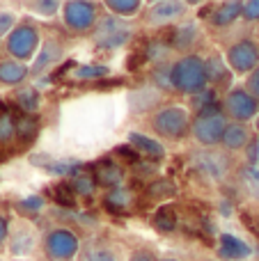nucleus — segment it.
Returning a JSON list of instances; mask_svg holds the SVG:
<instances>
[{
  "label": "nucleus",
  "instance_id": "f257e3e1",
  "mask_svg": "<svg viewBox=\"0 0 259 261\" xmlns=\"http://www.w3.org/2000/svg\"><path fill=\"white\" fill-rule=\"evenodd\" d=\"M170 81H172L174 92L186 96H195L200 92L209 90L204 58H200L195 53H186L184 58H179L177 62L170 64Z\"/></svg>",
  "mask_w": 259,
  "mask_h": 261
},
{
  "label": "nucleus",
  "instance_id": "f03ea898",
  "mask_svg": "<svg viewBox=\"0 0 259 261\" xmlns=\"http://www.w3.org/2000/svg\"><path fill=\"white\" fill-rule=\"evenodd\" d=\"M227 126H229V119L225 117L220 106L216 103L193 117L191 135L202 149H216L223 142V135L227 130Z\"/></svg>",
  "mask_w": 259,
  "mask_h": 261
},
{
  "label": "nucleus",
  "instance_id": "7ed1b4c3",
  "mask_svg": "<svg viewBox=\"0 0 259 261\" xmlns=\"http://www.w3.org/2000/svg\"><path fill=\"white\" fill-rule=\"evenodd\" d=\"M149 126L159 138L165 140H184L191 133L193 115L184 106H163L149 119Z\"/></svg>",
  "mask_w": 259,
  "mask_h": 261
},
{
  "label": "nucleus",
  "instance_id": "20e7f679",
  "mask_svg": "<svg viewBox=\"0 0 259 261\" xmlns=\"http://www.w3.org/2000/svg\"><path fill=\"white\" fill-rule=\"evenodd\" d=\"M131 28L122 21V18L113 16V14H106V16H99L94 30H92V39L99 48L103 50H115L122 48V46L128 44L131 39Z\"/></svg>",
  "mask_w": 259,
  "mask_h": 261
},
{
  "label": "nucleus",
  "instance_id": "39448f33",
  "mask_svg": "<svg viewBox=\"0 0 259 261\" xmlns=\"http://www.w3.org/2000/svg\"><path fill=\"white\" fill-rule=\"evenodd\" d=\"M223 113L237 124L252 122L259 117V99H255L246 87H232L223 99Z\"/></svg>",
  "mask_w": 259,
  "mask_h": 261
},
{
  "label": "nucleus",
  "instance_id": "423d86ee",
  "mask_svg": "<svg viewBox=\"0 0 259 261\" xmlns=\"http://www.w3.org/2000/svg\"><path fill=\"white\" fill-rule=\"evenodd\" d=\"M39 48H41V37L39 30L32 23H18L12 35L7 37V53L16 62L25 64V60H35Z\"/></svg>",
  "mask_w": 259,
  "mask_h": 261
},
{
  "label": "nucleus",
  "instance_id": "0eeeda50",
  "mask_svg": "<svg viewBox=\"0 0 259 261\" xmlns=\"http://www.w3.org/2000/svg\"><path fill=\"white\" fill-rule=\"evenodd\" d=\"M62 21L76 35L92 32L99 21V5L87 0H69L62 5Z\"/></svg>",
  "mask_w": 259,
  "mask_h": 261
},
{
  "label": "nucleus",
  "instance_id": "6e6552de",
  "mask_svg": "<svg viewBox=\"0 0 259 261\" xmlns=\"http://www.w3.org/2000/svg\"><path fill=\"white\" fill-rule=\"evenodd\" d=\"M81 250V239L69 227H55L44 239V254L48 261H69Z\"/></svg>",
  "mask_w": 259,
  "mask_h": 261
},
{
  "label": "nucleus",
  "instance_id": "1a4fd4ad",
  "mask_svg": "<svg viewBox=\"0 0 259 261\" xmlns=\"http://www.w3.org/2000/svg\"><path fill=\"white\" fill-rule=\"evenodd\" d=\"M227 60L229 69L234 76H250L255 69H259V44L255 39H239L227 48Z\"/></svg>",
  "mask_w": 259,
  "mask_h": 261
},
{
  "label": "nucleus",
  "instance_id": "9d476101",
  "mask_svg": "<svg viewBox=\"0 0 259 261\" xmlns=\"http://www.w3.org/2000/svg\"><path fill=\"white\" fill-rule=\"evenodd\" d=\"M193 165L204 179L209 181H225L232 170L227 151H216V149H202L193 153Z\"/></svg>",
  "mask_w": 259,
  "mask_h": 261
},
{
  "label": "nucleus",
  "instance_id": "9b49d317",
  "mask_svg": "<svg viewBox=\"0 0 259 261\" xmlns=\"http://www.w3.org/2000/svg\"><path fill=\"white\" fill-rule=\"evenodd\" d=\"M186 12H188L186 3H179V0H161V3L149 5V9H147V23L154 28H165V25H170V23L179 21Z\"/></svg>",
  "mask_w": 259,
  "mask_h": 261
},
{
  "label": "nucleus",
  "instance_id": "f8f14e48",
  "mask_svg": "<svg viewBox=\"0 0 259 261\" xmlns=\"http://www.w3.org/2000/svg\"><path fill=\"white\" fill-rule=\"evenodd\" d=\"M62 55H64L62 41L55 39V37H46V39L41 41L39 53H37L35 60H32L30 73H32V76H44L48 69H53L55 64L62 60Z\"/></svg>",
  "mask_w": 259,
  "mask_h": 261
},
{
  "label": "nucleus",
  "instance_id": "ddd939ff",
  "mask_svg": "<svg viewBox=\"0 0 259 261\" xmlns=\"http://www.w3.org/2000/svg\"><path fill=\"white\" fill-rule=\"evenodd\" d=\"M216 254H218L223 261H246V259L252 257V248L243 239H239V236L225 231V234L218 236Z\"/></svg>",
  "mask_w": 259,
  "mask_h": 261
},
{
  "label": "nucleus",
  "instance_id": "4468645a",
  "mask_svg": "<svg viewBox=\"0 0 259 261\" xmlns=\"http://www.w3.org/2000/svg\"><path fill=\"white\" fill-rule=\"evenodd\" d=\"M126 142L131 144V147L136 149L142 158H145V161H151V163L163 161L165 153H168L165 151V147L156 138H149V135L138 133V130H131V133L126 135Z\"/></svg>",
  "mask_w": 259,
  "mask_h": 261
},
{
  "label": "nucleus",
  "instance_id": "2eb2a0df",
  "mask_svg": "<svg viewBox=\"0 0 259 261\" xmlns=\"http://www.w3.org/2000/svg\"><path fill=\"white\" fill-rule=\"evenodd\" d=\"M200 37H202L200 25H197L195 21H186L170 32V48L172 50H191L197 46Z\"/></svg>",
  "mask_w": 259,
  "mask_h": 261
},
{
  "label": "nucleus",
  "instance_id": "dca6fc26",
  "mask_svg": "<svg viewBox=\"0 0 259 261\" xmlns=\"http://www.w3.org/2000/svg\"><path fill=\"white\" fill-rule=\"evenodd\" d=\"M94 179H96V186H103V188H108V190L119 188L124 181V167L119 165V163L106 158V161L94 165Z\"/></svg>",
  "mask_w": 259,
  "mask_h": 261
},
{
  "label": "nucleus",
  "instance_id": "f3484780",
  "mask_svg": "<svg viewBox=\"0 0 259 261\" xmlns=\"http://www.w3.org/2000/svg\"><path fill=\"white\" fill-rule=\"evenodd\" d=\"M161 99H163V94H161L159 87H154V85L140 87V90L128 94V110H131L133 115H142L154 108L156 103H161Z\"/></svg>",
  "mask_w": 259,
  "mask_h": 261
},
{
  "label": "nucleus",
  "instance_id": "a211bd4d",
  "mask_svg": "<svg viewBox=\"0 0 259 261\" xmlns=\"http://www.w3.org/2000/svg\"><path fill=\"white\" fill-rule=\"evenodd\" d=\"M9 248L14 257H28L35 250V231L28 222H18L16 231L9 234Z\"/></svg>",
  "mask_w": 259,
  "mask_h": 261
},
{
  "label": "nucleus",
  "instance_id": "6ab92c4d",
  "mask_svg": "<svg viewBox=\"0 0 259 261\" xmlns=\"http://www.w3.org/2000/svg\"><path fill=\"white\" fill-rule=\"evenodd\" d=\"M204 64H206V76H209V85L214 83V85H232V69H229L227 60L223 58V55L214 53L209 55V58H204Z\"/></svg>",
  "mask_w": 259,
  "mask_h": 261
},
{
  "label": "nucleus",
  "instance_id": "aec40b11",
  "mask_svg": "<svg viewBox=\"0 0 259 261\" xmlns=\"http://www.w3.org/2000/svg\"><path fill=\"white\" fill-rule=\"evenodd\" d=\"M252 135H250V128L246 126V124H237L232 122L227 126V130H225L223 135V149L225 151H246V147L250 144Z\"/></svg>",
  "mask_w": 259,
  "mask_h": 261
},
{
  "label": "nucleus",
  "instance_id": "412c9836",
  "mask_svg": "<svg viewBox=\"0 0 259 261\" xmlns=\"http://www.w3.org/2000/svg\"><path fill=\"white\" fill-rule=\"evenodd\" d=\"M241 14H243V3L227 0V3H220L214 12H209V23L214 28H227L237 18H241Z\"/></svg>",
  "mask_w": 259,
  "mask_h": 261
},
{
  "label": "nucleus",
  "instance_id": "4be33fe9",
  "mask_svg": "<svg viewBox=\"0 0 259 261\" xmlns=\"http://www.w3.org/2000/svg\"><path fill=\"white\" fill-rule=\"evenodd\" d=\"M133 202H136V195H133L128 188H122V186H119V188L108 190L106 197H103L106 211L115 213V216H124V213L133 206Z\"/></svg>",
  "mask_w": 259,
  "mask_h": 261
},
{
  "label": "nucleus",
  "instance_id": "5701e85b",
  "mask_svg": "<svg viewBox=\"0 0 259 261\" xmlns=\"http://www.w3.org/2000/svg\"><path fill=\"white\" fill-rule=\"evenodd\" d=\"M30 76V69L16 60H0V83L3 85H18Z\"/></svg>",
  "mask_w": 259,
  "mask_h": 261
},
{
  "label": "nucleus",
  "instance_id": "b1692460",
  "mask_svg": "<svg viewBox=\"0 0 259 261\" xmlns=\"http://www.w3.org/2000/svg\"><path fill=\"white\" fill-rule=\"evenodd\" d=\"M151 225H154V229H159L161 234H172L174 229H177L179 225V213L174 206H170V204H163V206L156 208L154 218H151Z\"/></svg>",
  "mask_w": 259,
  "mask_h": 261
},
{
  "label": "nucleus",
  "instance_id": "393cba45",
  "mask_svg": "<svg viewBox=\"0 0 259 261\" xmlns=\"http://www.w3.org/2000/svg\"><path fill=\"white\" fill-rule=\"evenodd\" d=\"M145 195L149 199H170L177 195V184L170 176H161V179H154L151 184H147Z\"/></svg>",
  "mask_w": 259,
  "mask_h": 261
},
{
  "label": "nucleus",
  "instance_id": "a878e982",
  "mask_svg": "<svg viewBox=\"0 0 259 261\" xmlns=\"http://www.w3.org/2000/svg\"><path fill=\"white\" fill-rule=\"evenodd\" d=\"M103 7L108 9V14L117 18H133L140 14L142 3L140 0H108V3H103Z\"/></svg>",
  "mask_w": 259,
  "mask_h": 261
},
{
  "label": "nucleus",
  "instance_id": "bb28decb",
  "mask_svg": "<svg viewBox=\"0 0 259 261\" xmlns=\"http://www.w3.org/2000/svg\"><path fill=\"white\" fill-rule=\"evenodd\" d=\"M16 103L25 115H35L41 108V94L37 87H21L16 92Z\"/></svg>",
  "mask_w": 259,
  "mask_h": 261
},
{
  "label": "nucleus",
  "instance_id": "cd10ccee",
  "mask_svg": "<svg viewBox=\"0 0 259 261\" xmlns=\"http://www.w3.org/2000/svg\"><path fill=\"white\" fill-rule=\"evenodd\" d=\"M67 184L71 186L73 195H78V197H92V195L96 193V179H94V174L78 172V174H73L71 179L67 181Z\"/></svg>",
  "mask_w": 259,
  "mask_h": 261
},
{
  "label": "nucleus",
  "instance_id": "c85d7f7f",
  "mask_svg": "<svg viewBox=\"0 0 259 261\" xmlns=\"http://www.w3.org/2000/svg\"><path fill=\"white\" fill-rule=\"evenodd\" d=\"M39 133V119L32 115H23L16 119V140L21 142H32Z\"/></svg>",
  "mask_w": 259,
  "mask_h": 261
},
{
  "label": "nucleus",
  "instance_id": "c756f323",
  "mask_svg": "<svg viewBox=\"0 0 259 261\" xmlns=\"http://www.w3.org/2000/svg\"><path fill=\"white\" fill-rule=\"evenodd\" d=\"M108 73L110 67H106V64H81V67L73 69V78H78V81H99Z\"/></svg>",
  "mask_w": 259,
  "mask_h": 261
},
{
  "label": "nucleus",
  "instance_id": "7c9ffc66",
  "mask_svg": "<svg viewBox=\"0 0 259 261\" xmlns=\"http://www.w3.org/2000/svg\"><path fill=\"white\" fill-rule=\"evenodd\" d=\"M241 184L248 190L250 197L259 199V165H246L241 167Z\"/></svg>",
  "mask_w": 259,
  "mask_h": 261
},
{
  "label": "nucleus",
  "instance_id": "2f4dec72",
  "mask_svg": "<svg viewBox=\"0 0 259 261\" xmlns=\"http://www.w3.org/2000/svg\"><path fill=\"white\" fill-rule=\"evenodd\" d=\"M16 140V119L9 113H0V144H9Z\"/></svg>",
  "mask_w": 259,
  "mask_h": 261
},
{
  "label": "nucleus",
  "instance_id": "473e14b6",
  "mask_svg": "<svg viewBox=\"0 0 259 261\" xmlns=\"http://www.w3.org/2000/svg\"><path fill=\"white\" fill-rule=\"evenodd\" d=\"M62 5L58 0H37V3H30L28 7L37 14V16H55L58 12H62Z\"/></svg>",
  "mask_w": 259,
  "mask_h": 261
},
{
  "label": "nucleus",
  "instance_id": "72a5a7b5",
  "mask_svg": "<svg viewBox=\"0 0 259 261\" xmlns=\"http://www.w3.org/2000/svg\"><path fill=\"white\" fill-rule=\"evenodd\" d=\"M151 85L159 87V90H172V81H170V67L165 69V64H159V67L151 71Z\"/></svg>",
  "mask_w": 259,
  "mask_h": 261
},
{
  "label": "nucleus",
  "instance_id": "f704fd0d",
  "mask_svg": "<svg viewBox=\"0 0 259 261\" xmlns=\"http://www.w3.org/2000/svg\"><path fill=\"white\" fill-rule=\"evenodd\" d=\"M16 28V16L12 12H0V37H9Z\"/></svg>",
  "mask_w": 259,
  "mask_h": 261
},
{
  "label": "nucleus",
  "instance_id": "c9c22d12",
  "mask_svg": "<svg viewBox=\"0 0 259 261\" xmlns=\"http://www.w3.org/2000/svg\"><path fill=\"white\" fill-rule=\"evenodd\" d=\"M115 156H124V161H126V163H133V165L142 161V156H140V153H138L128 142H126V144H119V147L115 149Z\"/></svg>",
  "mask_w": 259,
  "mask_h": 261
},
{
  "label": "nucleus",
  "instance_id": "e433bc0d",
  "mask_svg": "<svg viewBox=\"0 0 259 261\" xmlns=\"http://www.w3.org/2000/svg\"><path fill=\"white\" fill-rule=\"evenodd\" d=\"M18 206H21L23 211H28V213H37L41 206H44V197H41V195H30V197L21 199Z\"/></svg>",
  "mask_w": 259,
  "mask_h": 261
},
{
  "label": "nucleus",
  "instance_id": "4c0bfd02",
  "mask_svg": "<svg viewBox=\"0 0 259 261\" xmlns=\"http://www.w3.org/2000/svg\"><path fill=\"white\" fill-rule=\"evenodd\" d=\"M246 161L248 165H259V135H252L250 144L246 147Z\"/></svg>",
  "mask_w": 259,
  "mask_h": 261
},
{
  "label": "nucleus",
  "instance_id": "58836bf2",
  "mask_svg": "<svg viewBox=\"0 0 259 261\" xmlns=\"http://www.w3.org/2000/svg\"><path fill=\"white\" fill-rule=\"evenodd\" d=\"M241 16L246 21H259V0H246Z\"/></svg>",
  "mask_w": 259,
  "mask_h": 261
},
{
  "label": "nucleus",
  "instance_id": "ea45409f",
  "mask_svg": "<svg viewBox=\"0 0 259 261\" xmlns=\"http://www.w3.org/2000/svg\"><path fill=\"white\" fill-rule=\"evenodd\" d=\"M246 90L250 92L255 99H259V69H255V71L246 78Z\"/></svg>",
  "mask_w": 259,
  "mask_h": 261
},
{
  "label": "nucleus",
  "instance_id": "a19ab883",
  "mask_svg": "<svg viewBox=\"0 0 259 261\" xmlns=\"http://www.w3.org/2000/svg\"><path fill=\"white\" fill-rule=\"evenodd\" d=\"M83 261H117V257H115V254H110L108 250H96V252L85 254Z\"/></svg>",
  "mask_w": 259,
  "mask_h": 261
},
{
  "label": "nucleus",
  "instance_id": "79ce46f5",
  "mask_svg": "<svg viewBox=\"0 0 259 261\" xmlns=\"http://www.w3.org/2000/svg\"><path fill=\"white\" fill-rule=\"evenodd\" d=\"M131 261H156V259L149 250H136V252L131 254Z\"/></svg>",
  "mask_w": 259,
  "mask_h": 261
},
{
  "label": "nucleus",
  "instance_id": "37998d69",
  "mask_svg": "<svg viewBox=\"0 0 259 261\" xmlns=\"http://www.w3.org/2000/svg\"><path fill=\"white\" fill-rule=\"evenodd\" d=\"M7 236H9V225H7V220L0 216V245L7 241Z\"/></svg>",
  "mask_w": 259,
  "mask_h": 261
},
{
  "label": "nucleus",
  "instance_id": "c03bdc74",
  "mask_svg": "<svg viewBox=\"0 0 259 261\" xmlns=\"http://www.w3.org/2000/svg\"><path fill=\"white\" fill-rule=\"evenodd\" d=\"M255 128H257V133H259V117L255 119Z\"/></svg>",
  "mask_w": 259,
  "mask_h": 261
},
{
  "label": "nucleus",
  "instance_id": "a18cd8bd",
  "mask_svg": "<svg viewBox=\"0 0 259 261\" xmlns=\"http://www.w3.org/2000/svg\"><path fill=\"white\" fill-rule=\"evenodd\" d=\"M165 261H174V259H165Z\"/></svg>",
  "mask_w": 259,
  "mask_h": 261
}]
</instances>
